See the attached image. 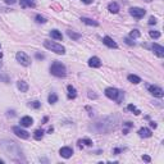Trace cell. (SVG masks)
<instances>
[{
	"instance_id": "obj_1",
	"label": "cell",
	"mask_w": 164,
	"mask_h": 164,
	"mask_svg": "<svg viewBox=\"0 0 164 164\" xmlns=\"http://www.w3.org/2000/svg\"><path fill=\"white\" fill-rule=\"evenodd\" d=\"M118 123H119V119L117 116H108L95 121L92 126H90V130L96 133H109L113 130H116Z\"/></svg>"
},
{
	"instance_id": "obj_2",
	"label": "cell",
	"mask_w": 164,
	"mask_h": 164,
	"mask_svg": "<svg viewBox=\"0 0 164 164\" xmlns=\"http://www.w3.org/2000/svg\"><path fill=\"white\" fill-rule=\"evenodd\" d=\"M0 146L1 149L5 151V154L12 158L13 160L16 162H24V158H23V154H22V150L19 149V146L13 141H9V140H1L0 141Z\"/></svg>"
},
{
	"instance_id": "obj_3",
	"label": "cell",
	"mask_w": 164,
	"mask_h": 164,
	"mask_svg": "<svg viewBox=\"0 0 164 164\" xmlns=\"http://www.w3.org/2000/svg\"><path fill=\"white\" fill-rule=\"evenodd\" d=\"M50 73L55 77H65L67 76V69L60 62H54L50 67Z\"/></svg>"
},
{
	"instance_id": "obj_4",
	"label": "cell",
	"mask_w": 164,
	"mask_h": 164,
	"mask_svg": "<svg viewBox=\"0 0 164 164\" xmlns=\"http://www.w3.org/2000/svg\"><path fill=\"white\" fill-rule=\"evenodd\" d=\"M105 95H106V97H109V99L116 100L117 103H121L122 100H123L124 94L122 92L121 90L116 89V87H108V89H105Z\"/></svg>"
},
{
	"instance_id": "obj_5",
	"label": "cell",
	"mask_w": 164,
	"mask_h": 164,
	"mask_svg": "<svg viewBox=\"0 0 164 164\" xmlns=\"http://www.w3.org/2000/svg\"><path fill=\"white\" fill-rule=\"evenodd\" d=\"M44 46L46 49H49V50H51L55 54H59V55L65 54V48L57 44V43H54V41H48V40L44 41Z\"/></svg>"
},
{
	"instance_id": "obj_6",
	"label": "cell",
	"mask_w": 164,
	"mask_h": 164,
	"mask_svg": "<svg viewBox=\"0 0 164 164\" xmlns=\"http://www.w3.org/2000/svg\"><path fill=\"white\" fill-rule=\"evenodd\" d=\"M16 58H17V60H18L19 64L24 65V67H28V65H31V59H30V57L26 53H23V51H18V53H17V55H16Z\"/></svg>"
},
{
	"instance_id": "obj_7",
	"label": "cell",
	"mask_w": 164,
	"mask_h": 164,
	"mask_svg": "<svg viewBox=\"0 0 164 164\" xmlns=\"http://www.w3.org/2000/svg\"><path fill=\"white\" fill-rule=\"evenodd\" d=\"M130 14L136 19H141L142 17L146 14V10L142 8H137V6H133V8L130 9Z\"/></svg>"
},
{
	"instance_id": "obj_8",
	"label": "cell",
	"mask_w": 164,
	"mask_h": 164,
	"mask_svg": "<svg viewBox=\"0 0 164 164\" xmlns=\"http://www.w3.org/2000/svg\"><path fill=\"white\" fill-rule=\"evenodd\" d=\"M13 132H14V135L17 136V137H19V138H23V140H27V138L30 137V133L27 131H24L22 130L21 127H13Z\"/></svg>"
},
{
	"instance_id": "obj_9",
	"label": "cell",
	"mask_w": 164,
	"mask_h": 164,
	"mask_svg": "<svg viewBox=\"0 0 164 164\" xmlns=\"http://www.w3.org/2000/svg\"><path fill=\"white\" fill-rule=\"evenodd\" d=\"M149 92L151 95H154L155 97H163L164 95V91L159 86H149Z\"/></svg>"
},
{
	"instance_id": "obj_10",
	"label": "cell",
	"mask_w": 164,
	"mask_h": 164,
	"mask_svg": "<svg viewBox=\"0 0 164 164\" xmlns=\"http://www.w3.org/2000/svg\"><path fill=\"white\" fill-rule=\"evenodd\" d=\"M103 43H104V45H106L108 48H111V49H117L118 48L117 43L111 39V37H109V36H104L103 37Z\"/></svg>"
},
{
	"instance_id": "obj_11",
	"label": "cell",
	"mask_w": 164,
	"mask_h": 164,
	"mask_svg": "<svg viewBox=\"0 0 164 164\" xmlns=\"http://www.w3.org/2000/svg\"><path fill=\"white\" fill-rule=\"evenodd\" d=\"M89 65L91 68H100L102 67V60L97 57H92L89 59Z\"/></svg>"
},
{
	"instance_id": "obj_12",
	"label": "cell",
	"mask_w": 164,
	"mask_h": 164,
	"mask_svg": "<svg viewBox=\"0 0 164 164\" xmlns=\"http://www.w3.org/2000/svg\"><path fill=\"white\" fill-rule=\"evenodd\" d=\"M59 154H60L63 158L68 159V158H71V156L73 155V150H72L71 148H68V146H65V148H62V149H60Z\"/></svg>"
},
{
	"instance_id": "obj_13",
	"label": "cell",
	"mask_w": 164,
	"mask_h": 164,
	"mask_svg": "<svg viewBox=\"0 0 164 164\" xmlns=\"http://www.w3.org/2000/svg\"><path fill=\"white\" fill-rule=\"evenodd\" d=\"M151 49L154 50V53L158 55L159 58H163V57H164V48L162 46V45H159V44H153Z\"/></svg>"
},
{
	"instance_id": "obj_14",
	"label": "cell",
	"mask_w": 164,
	"mask_h": 164,
	"mask_svg": "<svg viewBox=\"0 0 164 164\" xmlns=\"http://www.w3.org/2000/svg\"><path fill=\"white\" fill-rule=\"evenodd\" d=\"M33 124V119L31 117H23V118H21V126L22 127H30V126H32Z\"/></svg>"
},
{
	"instance_id": "obj_15",
	"label": "cell",
	"mask_w": 164,
	"mask_h": 164,
	"mask_svg": "<svg viewBox=\"0 0 164 164\" xmlns=\"http://www.w3.org/2000/svg\"><path fill=\"white\" fill-rule=\"evenodd\" d=\"M108 10H109L110 13H114V14H116V13L119 12V5H118L116 1H111L108 4Z\"/></svg>"
},
{
	"instance_id": "obj_16",
	"label": "cell",
	"mask_w": 164,
	"mask_h": 164,
	"mask_svg": "<svg viewBox=\"0 0 164 164\" xmlns=\"http://www.w3.org/2000/svg\"><path fill=\"white\" fill-rule=\"evenodd\" d=\"M151 131L149 130V128H141L140 131H138V136H140V137H144V138H148V137H151Z\"/></svg>"
},
{
	"instance_id": "obj_17",
	"label": "cell",
	"mask_w": 164,
	"mask_h": 164,
	"mask_svg": "<svg viewBox=\"0 0 164 164\" xmlns=\"http://www.w3.org/2000/svg\"><path fill=\"white\" fill-rule=\"evenodd\" d=\"M17 87L19 89L21 92H27L28 91V85H27L26 81H18L17 82Z\"/></svg>"
},
{
	"instance_id": "obj_18",
	"label": "cell",
	"mask_w": 164,
	"mask_h": 164,
	"mask_svg": "<svg viewBox=\"0 0 164 164\" xmlns=\"http://www.w3.org/2000/svg\"><path fill=\"white\" fill-rule=\"evenodd\" d=\"M68 90V99H76V96H77V91H76V89L73 87L72 85H69L67 87Z\"/></svg>"
},
{
	"instance_id": "obj_19",
	"label": "cell",
	"mask_w": 164,
	"mask_h": 164,
	"mask_svg": "<svg viewBox=\"0 0 164 164\" xmlns=\"http://www.w3.org/2000/svg\"><path fill=\"white\" fill-rule=\"evenodd\" d=\"M81 21H82L83 23L89 24V26H94V27H97V26H99V23H97L96 21L91 19V18H86V17H82V18H81Z\"/></svg>"
},
{
	"instance_id": "obj_20",
	"label": "cell",
	"mask_w": 164,
	"mask_h": 164,
	"mask_svg": "<svg viewBox=\"0 0 164 164\" xmlns=\"http://www.w3.org/2000/svg\"><path fill=\"white\" fill-rule=\"evenodd\" d=\"M21 6H22V8H27V6L33 8L35 6V0H21Z\"/></svg>"
},
{
	"instance_id": "obj_21",
	"label": "cell",
	"mask_w": 164,
	"mask_h": 164,
	"mask_svg": "<svg viewBox=\"0 0 164 164\" xmlns=\"http://www.w3.org/2000/svg\"><path fill=\"white\" fill-rule=\"evenodd\" d=\"M50 36L53 37V39L55 40H62L63 39V35L59 32L58 30H53V31H50Z\"/></svg>"
},
{
	"instance_id": "obj_22",
	"label": "cell",
	"mask_w": 164,
	"mask_h": 164,
	"mask_svg": "<svg viewBox=\"0 0 164 164\" xmlns=\"http://www.w3.org/2000/svg\"><path fill=\"white\" fill-rule=\"evenodd\" d=\"M67 35L71 37L72 40H80L82 37L81 33H77V32H73V31H67Z\"/></svg>"
},
{
	"instance_id": "obj_23",
	"label": "cell",
	"mask_w": 164,
	"mask_h": 164,
	"mask_svg": "<svg viewBox=\"0 0 164 164\" xmlns=\"http://www.w3.org/2000/svg\"><path fill=\"white\" fill-rule=\"evenodd\" d=\"M127 78H128V81L132 82V83H135V85H137V83L141 82V78L138 77V76H135V75H130Z\"/></svg>"
},
{
	"instance_id": "obj_24",
	"label": "cell",
	"mask_w": 164,
	"mask_h": 164,
	"mask_svg": "<svg viewBox=\"0 0 164 164\" xmlns=\"http://www.w3.org/2000/svg\"><path fill=\"white\" fill-rule=\"evenodd\" d=\"M83 144H85L86 146H92V141L89 140V138H83V140H80L78 141V148H82Z\"/></svg>"
},
{
	"instance_id": "obj_25",
	"label": "cell",
	"mask_w": 164,
	"mask_h": 164,
	"mask_svg": "<svg viewBox=\"0 0 164 164\" xmlns=\"http://www.w3.org/2000/svg\"><path fill=\"white\" fill-rule=\"evenodd\" d=\"M44 133H45V132L43 130H36V131H35V133H33V137L36 138V140H41V138H43V136H44Z\"/></svg>"
},
{
	"instance_id": "obj_26",
	"label": "cell",
	"mask_w": 164,
	"mask_h": 164,
	"mask_svg": "<svg viewBox=\"0 0 164 164\" xmlns=\"http://www.w3.org/2000/svg\"><path fill=\"white\" fill-rule=\"evenodd\" d=\"M140 36H141V33H140V31H138V30H132L130 32V37H131V39H138Z\"/></svg>"
},
{
	"instance_id": "obj_27",
	"label": "cell",
	"mask_w": 164,
	"mask_h": 164,
	"mask_svg": "<svg viewBox=\"0 0 164 164\" xmlns=\"http://www.w3.org/2000/svg\"><path fill=\"white\" fill-rule=\"evenodd\" d=\"M48 100H49V103L50 104H55L58 102V96H57V94H50L48 97Z\"/></svg>"
},
{
	"instance_id": "obj_28",
	"label": "cell",
	"mask_w": 164,
	"mask_h": 164,
	"mask_svg": "<svg viewBox=\"0 0 164 164\" xmlns=\"http://www.w3.org/2000/svg\"><path fill=\"white\" fill-rule=\"evenodd\" d=\"M149 35H150V37H151V39H159L160 37V32L159 31H149Z\"/></svg>"
},
{
	"instance_id": "obj_29",
	"label": "cell",
	"mask_w": 164,
	"mask_h": 164,
	"mask_svg": "<svg viewBox=\"0 0 164 164\" xmlns=\"http://www.w3.org/2000/svg\"><path fill=\"white\" fill-rule=\"evenodd\" d=\"M127 109H128V110H130V111H133V113L136 114V116H138V114H140V113H141V111H140V110H138V109H137V108H136L135 105H132V104H130V105H128V106H127Z\"/></svg>"
},
{
	"instance_id": "obj_30",
	"label": "cell",
	"mask_w": 164,
	"mask_h": 164,
	"mask_svg": "<svg viewBox=\"0 0 164 164\" xmlns=\"http://www.w3.org/2000/svg\"><path fill=\"white\" fill-rule=\"evenodd\" d=\"M30 106H32V108H35V109H39V108L41 106V103H40V102H37V100H35V102H32V103H30Z\"/></svg>"
},
{
	"instance_id": "obj_31",
	"label": "cell",
	"mask_w": 164,
	"mask_h": 164,
	"mask_svg": "<svg viewBox=\"0 0 164 164\" xmlns=\"http://www.w3.org/2000/svg\"><path fill=\"white\" fill-rule=\"evenodd\" d=\"M35 19H36L37 23H45V22H46V19H45L44 17H41V16H36V18H35Z\"/></svg>"
},
{
	"instance_id": "obj_32",
	"label": "cell",
	"mask_w": 164,
	"mask_h": 164,
	"mask_svg": "<svg viewBox=\"0 0 164 164\" xmlns=\"http://www.w3.org/2000/svg\"><path fill=\"white\" fill-rule=\"evenodd\" d=\"M124 43L127 44V45H130V46H135V41H132L130 37H126V39H124Z\"/></svg>"
},
{
	"instance_id": "obj_33",
	"label": "cell",
	"mask_w": 164,
	"mask_h": 164,
	"mask_svg": "<svg viewBox=\"0 0 164 164\" xmlns=\"http://www.w3.org/2000/svg\"><path fill=\"white\" fill-rule=\"evenodd\" d=\"M0 81H3V82H5V83H8L9 82V77L6 75H0Z\"/></svg>"
},
{
	"instance_id": "obj_34",
	"label": "cell",
	"mask_w": 164,
	"mask_h": 164,
	"mask_svg": "<svg viewBox=\"0 0 164 164\" xmlns=\"http://www.w3.org/2000/svg\"><path fill=\"white\" fill-rule=\"evenodd\" d=\"M87 95H89L90 99H96V97H97V95H96V94H94V91H89Z\"/></svg>"
},
{
	"instance_id": "obj_35",
	"label": "cell",
	"mask_w": 164,
	"mask_h": 164,
	"mask_svg": "<svg viewBox=\"0 0 164 164\" xmlns=\"http://www.w3.org/2000/svg\"><path fill=\"white\" fill-rule=\"evenodd\" d=\"M149 24H156V19L154 17H150L149 18Z\"/></svg>"
},
{
	"instance_id": "obj_36",
	"label": "cell",
	"mask_w": 164,
	"mask_h": 164,
	"mask_svg": "<svg viewBox=\"0 0 164 164\" xmlns=\"http://www.w3.org/2000/svg\"><path fill=\"white\" fill-rule=\"evenodd\" d=\"M4 1H5V4L13 5V4H16V3H17V0H4Z\"/></svg>"
},
{
	"instance_id": "obj_37",
	"label": "cell",
	"mask_w": 164,
	"mask_h": 164,
	"mask_svg": "<svg viewBox=\"0 0 164 164\" xmlns=\"http://www.w3.org/2000/svg\"><path fill=\"white\" fill-rule=\"evenodd\" d=\"M142 159H144L145 162H148V163L151 162V159H150V156H149V155H144V156H142Z\"/></svg>"
},
{
	"instance_id": "obj_38",
	"label": "cell",
	"mask_w": 164,
	"mask_h": 164,
	"mask_svg": "<svg viewBox=\"0 0 164 164\" xmlns=\"http://www.w3.org/2000/svg\"><path fill=\"white\" fill-rule=\"evenodd\" d=\"M123 124H124L127 128H130V127H132V126H133V124L131 123V122H126V123H123Z\"/></svg>"
},
{
	"instance_id": "obj_39",
	"label": "cell",
	"mask_w": 164,
	"mask_h": 164,
	"mask_svg": "<svg viewBox=\"0 0 164 164\" xmlns=\"http://www.w3.org/2000/svg\"><path fill=\"white\" fill-rule=\"evenodd\" d=\"M8 116H9V117H14V116H16L14 110H12V111H8Z\"/></svg>"
},
{
	"instance_id": "obj_40",
	"label": "cell",
	"mask_w": 164,
	"mask_h": 164,
	"mask_svg": "<svg viewBox=\"0 0 164 164\" xmlns=\"http://www.w3.org/2000/svg\"><path fill=\"white\" fill-rule=\"evenodd\" d=\"M94 0H82V3H85V4H91Z\"/></svg>"
},
{
	"instance_id": "obj_41",
	"label": "cell",
	"mask_w": 164,
	"mask_h": 164,
	"mask_svg": "<svg viewBox=\"0 0 164 164\" xmlns=\"http://www.w3.org/2000/svg\"><path fill=\"white\" fill-rule=\"evenodd\" d=\"M150 127H153V128H156V123H155V122H150Z\"/></svg>"
},
{
	"instance_id": "obj_42",
	"label": "cell",
	"mask_w": 164,
	"mask_h": 164,
	"mask_svg": "<svg viewBox=\"0 0 164 164\" xmlns=\"http://www.w3.org/2000/svg\"><path fill=\"white\" fill-rule=\"evenodd\" d=\"M36 58H37V59H44L45 57H44L43 54H36Z\"/></svg>"
},
{
	"instance_id": "obj_43",
	"label": "cell",
	"mask_w": 164,
	"mask_h": 164,
	"mask_svg": "<svg viewBox=\"0 0 164 164\" xmlns=\"http://www.w3.org/2000/svg\"><path fill=\"white\" fill-rule=\"evenodd\" d=\"M122 151V149H114V154H119Z\"/></svg>"
},
{
	"instance_id": "obj_44",
	"label": "cell",
	"mask_w": 164,
	"mask_h": 164,
	"mask_svg": "<svg viewBox=\"0 0 164 164\" xmlns=\"http://www.w3.org/2000/svg\"><path fill=\"white\" fill-rule=\"evenodd\" d=\"M3 163H4V160H0V164H3Z\"/></svg>"
},
{
	"instance_id": "obj_45",
	"label": "cell",
	"mask_w": 164,
	"mask_h": 164,
	"mask_svg": "<svg viewBox=\"0 0 164 164\" xmlns=\"http://www.w3.org/2000/svg\"><path fill=\"white\" fill-rule=\"evenodd\" d=\"M145 1H148V3H150V1H151V0H145Z\"/></svg>"
},
{
	"instance_id": "obj_46",
	"label": "cell",
	"mask_w": 164,
	"mask_h": 164,
	"mask_svg": "<svg viewBox=\"0 0 164 164\" xmlns=\"http://www.w3.org/2000/svg\"><path fill=\"white\" fill-rule=\"evenodd\" d=\"M1 57H3V54H1V53H0V58H1Z\"/></svg>"
},
{
	"instance_id": "obj_47",
	"label": "cell",
	"mask_w": 164,
	"mask_h": 164,
	"mask_svg": "<svg viewBox=\"0 0 164 164\" xmlns=\"http://www.w3.org/2000/svg\"><path fill=\"white\" fill-rule=\"evenodd\" d=\"M0 67H1V62H0Z\"/></svg>"
}]
</instances>
